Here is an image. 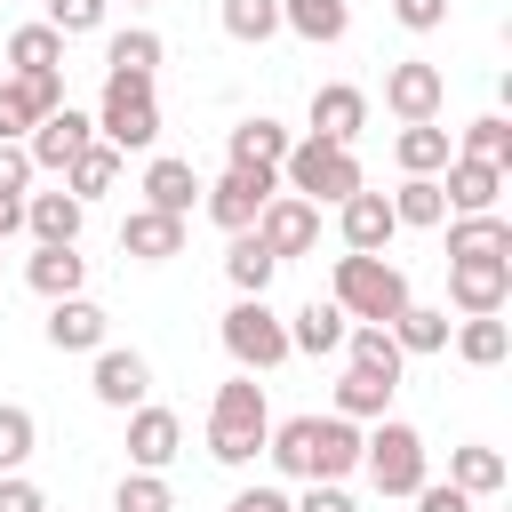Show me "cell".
Listing matches in <instances>:
<instances>
[{
	"label": "cell",
	"instance_id": "cell-23",
	"mask_svg": "<svg viewBox=\"0 0 512 512\" xmlns=\"http://www.w3.org/2000/svg\"><path fill=\"white\" fill-rule=\"evenodd\" d=\"M392 160H400L408 176H440V168L456 160V144H448V128H440V120H416V128H400V136H392Z\"/></svg>",
	"mask_w": 512,
	"mask_h": 512
},
{
	"label": "cell",
	"instance_id": "cell-51",
	"mask_svg": "<svg viewBox=\"0 0 512 512\" xmlns=\"http://www.w3.org/2000/svg\"><path fill=\"white\" fill-rule=\"evenodd\" d=\"M136 8H144V0H136Z\"/></svg>",
	"mask_w": 512,
	"mask_h": 512
},
{
	"label": "cell",
	"instance_id": "cell-17",
	"mask_svg": "<svg viewBox=\"0 0 512 512\" xmlns=\"http://www.w3.org/2000/svg\"><path fill=\"white\" fill-rule=\"evenodd\" d=\"M80 224H88V208L72 192H24V232L40 248H80Z\"/></svg>",
	"mask_w": 512,
	"mask_h": 512
},
{
	"label": "cell",
	"instance_id": "cell-34",
	"mask_svg": "<svg viewBox=\"0 0 512 512\" xmlns=\"http://www.w3.org/2000/svg\"><path fill=\"white\" fill-rule=\"evenodd\" d=\"M448 488H464V496H496L504 488V456L496 448H448Z\"/></svg>",
	"mask_w": 512,
	"mask_h": 512
},
{
	"label": "cell",
	"instance_id": "cell-25",
	"mask_svg": "<svg viewBox=\"0 0 512 512\" xmlns=\"http://www.w3.org/2000/svg\"><path fill=\"white\" fill-rule=\"evenodd\" d=\"M392 200V224H408V232H432V224H448V192H440V176H408L400 192H384Z\"/></svg>",
	"mask_w": 512,
	"mask_h": 512
},
{
	"label": "cell",
	"instance_id": "cell-10",
	"mask_svg": "<svg viewBox=\"0 0 512 512\" xmlns=\"http://www.w3.org/2000/svg\"><path fill=\"white\" fill-rule=\"evenodd\" d=\"M272 192H280V176H264V168H224L216 184H200V208H208L224 232H248Z\"/></svg>",
	"mask_w": 512,
	"mask_h": 512
},
{
	"label": "cell",
	"instance_id": "cell-43",
	"mask_svg": "<svg viewBox=\"0 0 512 512\" xmlns=\"http://www.w3.org/2000/svg\"><path fill=\"white\" fill-rule=\"evenodd\" d=\"M104 8H112V0H48V16H40V24H48L56 40H72V32H96V24H104Z\"/></svg>",
	"mask_w": 512,
	"mask_h": 512
},
{
	"label": "cell",
	"instance_id": "cell-39",
	"mask_svg": "<svg viewBox=\"0 0 512 512\" xmlns=\"http://www.w3.org/2000/svg\"><path fill=\"white\" fill-rule=\"evenodd\" d=\"M32 448H40V424H32V408L0 400V472H24V464H32Z\"/></svg>",
	"mask_w": 512,
	"mask_h": 512
},
{
	"label": "cell",
	"instance_id": "cell-47",
	"mask_svg": "<svg viewBox=\"0 0 512 512\" xmlns=\"http://www.w3.org/2000/svg\"><path fill=\"white\" fill-rule=\"evenodd\" d=\"M392 16H400L408 32H440V24H448V0H392Z\"/></svg>",
	"mask_w": 512,
	"mask_h": 512
},
{
	"label": "cell",
	"instance_id": "cell-32",
	"mask_svg": "<svg viewBox=\"0 0 512 512\" xmlns=\"http://www.w3.org/2000/svg\"><path fill=\"white\" fill-rule=\"evenodd\" d=\"M112 184H120V152H112V144H88V152L64 168V192H72L80 208H88V200H104Z\"/></svg>",
	"mask_w": 512,
	"mask_h": 512
},
{
	"label": "cell",
	"instance_id": "cell-1",
	"mask_svg": "<svg viewBox=\"0 0 512 512\" xmlns=\"http://www.w3.org/2000/svg\"><path fill=\"white\" fill-rule=\"evenodd\" d=\"M264 456L280 464V480H344V472H360V424H344V416H288V424H272Z\"/></svg>",
	"mask_w": 512,
	"mask_h": 512
},
{
	"label": "cell",
	"instance_id": "cell-4",
	"mask_svg": "<svg viewBox=\"0 0 512 512\" xmlns=\"http://www.w3.org/2000/svg\"><path fill=\"white\" fill-rule=\"evenodd\" d=\"M360 464L376 480V496H416L432 480V456H424V432L400 424V416H376V432H360Z\"/></svg>",
	"mask_w": 512,
	"mask_h": 512
},
{
	"label": "cell",
	"instance_id": "cell-41",
	"mask_svg": "<svg viewBox=\"0 0 512 512\" xmlns=\"http://www.w3.org/2000/svg\"><path fill=\"white\" fill-rule=\"evenodd\" d=\"M112 512H176V496H168V480H160V472H120Z\"/></svg>",
	"mask_w": 512,
	"mask_h": 512
},
{
	"label": "cell",
	"instance_id": "cell-5",
	"mask_svg": "<svg viewBox=\"0 0 512 512\" xmlns=\"http://www.w3.org/2000/svg\"><path fill=\"white\" fill-rule=\"evenodd\" d=\"M96 144H112V152H152V144H160V96H152V80L104 72V104H96Z\"/></svg>",
	"mask_w": 512,
	"mask_h": 512
},
{
	"label": "cell",
	"instance_id": "cell-36",
	"mask_svg": "<svg viewBox=\"0 0 512 512\" xmlns=\"http://www.w3.org/2000/svg\"><path fill=\"white\" fill-rule=\"evenodd\" d=\"M400 352H448V312L440 304H408L400 320H384Z\"/></svg>",
	"mask_w": 512,
	"mask_h": 512
},
{
	"label": "cell",
	"instance_id": "cell-2",
	"mask_svg": "<svg viewBox=\"0 0 512 512\" xmlns=\"http://www.w3.org/2000/svg\"><path fill=\"white\" fill-rule=\"evenodd\" d=\"M264 440H272L264 384H256V376H224L216 400H208V456H216V464H256Z\"/></svg>",
	"mask_w": 512,
	"mask_h": 512
},
{
	"label": "cell",
	"instance_id": "cell-9",
	"mask_svg": "<svg viewBox=\"0 0 512 512\" xmlns=\"http://www.w3.org/2000/svg\"><path fill=\"white\" fill-rule=\"evenodd\" d=\"M440 104H448V72H440V64H424V56H400V64L384 72V112H392L400 128H416V120H440Z\"/></svg>",
	"mask_w": 512,
	"mask_h": 512
},
{
	"label": "cell",
	"instance_id": "cell-48",
	"mask_svg": "<svg viewBox=\"0 0 512 512\" xmlns=\"http://www.w3.org/2000/svg\"><path fill=\"white\" fill-rule=\"evenodd\" d=\"M416 512H472V496L448 488V480H424V488H416Z\"/></svg>",
	"mask_w": 512,
	"mask_h": 512
},
{
	"label": "cell",
	"instance_id": "cell-22",
	"mask_svg": "<svg viewBox=\"0 0 512 512\" xmlns=\"http://www.w3.org/2000/svg\"><path fill=\"white\" fill-rule=\"evenodd\" d=\"M280 160H288V128L280 120H240L232 128V168H264V176H280Z\"/></svg>",
	"mask_w": 512,
	"mask_h": 512
},
{
	"label": "cell",
	"instance_id": "cell-14",
	"mask_svg": "<svg viewBox=\"0 0 512 512\" xmlns=\"http://www.w3.org/2000/svg\"><path fill=\"white\" fill-rule=\"evenodd\" d=\"M176 448H184V424H176V408H128V464L136 472H168L176 464Z\"/></svg>",
	"mask_w": 512,
	"mask_h": 512
},
{
	"label": "cell",
	"instance_id": "cell-19",
	"mask_svg": "<svg viewBox=\"0 0 512 512\" xmlns=\"http://www.w3.org/2000/svg\"><path fill=\"white\" fill-rule=\"evenodd\" d=\"M120 256H136V264H168V256H184V224L160 216V208H128V224H120Z\"/></svg>",
	"mask_w": 512,
	"mask_h": 512
},
{
	"label": "cell",
	"instance_id": "cell-7",
	"mask_svg": "<svg viewBox=\"0 0 512 512\" xmlns=\"http://www.w3.org/2000/svg\"><path fill=\"white\" fill-rule=\"evenodd\" d=\"M216 336H224V352L240 360V376H264V368H280V360H288V320H280L264 296H240V304L224 312V328H216Z\"/></svg>",
	"mask_w": 512,
	"mask_h": 512
},
{
	"label": "cell",
	"instance_id": "cell-35",
	"mask_svg": "<svg viewBox=\"0 0 512 512\" xmlns=\"http://www.w3.org/2000/svg\"><path fill=\"white\" fill-rule=\"evenodd\" d=\"M8 72H64V40L48 24H16L8 32Z\"/></svg>",
	"mask_w": 512,
	"mask_h": 512
},
{
	"label": "cell",
	"instance_id": "cell-46",
	"mask_svg": "<svg viewBox=\"0 0 512 512\" xmlns=\"http://www.w3.org/2000/svg\"><path fill=\"white\" fill-rule=\"evenodd\" d=\"M0 192H8V200L32 192V160H24V144H0Z\"/></svg>",
	"mask_w": 512,
	"mask_h": 512
},
{
	"label": "cell",
	"instance_id": "cell-29",
	"mask_svg": "<svg viewBox=\"0 0 512 512\" xmlns=\"http://www.w3.org/2000/svg\"><path fill=\"white\" fill-rule=\"evenodd\" d=\"M272 272H280V264H272V248H264L256 232H232V248H224V280H232L240 296H264V288H272Z\"/></svg>",
	"mask_w": 512,
	"mask_h": 512
},
{
	"label": "cell",
	"instance_id": "cell-42",
	"mask_svg": "<svg viewBox=\"0 0 512 512\" xmlns=\"http://www.w3.org/2000/svg\"><path fill=\"white\" fill-rule=\"evenodd\" d=\"M32 128H40V104L24 96V80H16V72H0V144H24Z\"/></svg>",
	"mask_w": 512,
	"mask_h": 512
},
{
	"label": "cell",
	"instance_id": "cell-15",
	"mask_svg": "<svg viewBox=\"0 0 512 512\" xmlns=\"http://www.w3.org/2000/svg\"><path fill=\"white\" fill-rule=\"evenodd\" d=\"M88 392L104 400V408H144V392H152V368H144V352H120V344H104L96 352V376H88Z\"/></svg>",
	"mask_w": 512,
	"mask_h": 512
},
{
	"label": "cell",
	"instance_id": "cell-24",
	"mask_svg": "<svg viewBox=\"0 0 512 512\" xmlns=\"http://www.w3.org/2000/svg\"><path fill=\"white\" fill-rule=\"evenodd\" d=\"M344 352H352V368H368V376H384V384H400V368H408V352H400L392 328H376V320H352V328H344Z\"/></svg>",
	"mask_w": 512,
	"mask_h": 512
},
{
	"label": "cell",
	"instance_id": "cell-44",
	"mask_svg": "<svg viewBox=\"0 0 512 512\" xmlns=\"http://www.w3.org/2000/svg\"><path fill=\"white\" fill-rule=\"evenodd\" d=\"M288 512H360L344 496V480H304V496H288Z\"/></svg>",
	"mask_w": 512,
	"mask_h": 512
},
{
	"label": "cell",
	"instance_id": "cell-33",
	"mask_svg": "<svg viewBox=\"0 0 512 512\" xmlns=\"http://www.w3.org/2000/svg\"><path fill=\"white\" fill-rule=\"evenodd\" d=\"M448 256H512V224L488 208V216H456L448 224Z\"/></svg>",
	"mask_w": 512,
	"mask_h": 512
},
{
	"label": "cell",
	"instance_id": "cell-20",
	"mask_svg": "<svg viewBox=\"0 0 512 512\" xmlns=\"http://www.w3.org/2000/svg\"><path fill=\"white\" fill-rule=\"evenodd\" d=\"M144 208H160V216L184 224V216L200 208V176H192V160H168V152H160V160L144 168Z\"/></svg>",
	"mask_w": 512,
	"mask_h": 512
},
{
	"label": "cell",
	"instance_id": "cell-37",
	"mask_svg": "<svg viewBox=\"0 0 512 512\" xmlns=\"http://www.w3.org/2000/svg\"><path fill=\"white\" fill-rule=\"evenodd\" d=\"M456 160H488V168H512V120L504 112H480L472 128H464V152Z\"/></svg>",
	"mask_w": 512,
	"mask_h": 512
},
{
	"label": "cell",
	"instance_id": "cell-3",
	"mask_svg": "<svg viewBox=\"0 0 512 512\" xmlns=\"http://www.w3.org/2000/svg\"><path fill=\"white\" fill-rule=\"evenodd\" d=\"M328 304L344 312V320H400L416 296H408V272L400 264H384V256H336V272H328Z\"/></svg>",
	"mask_w": 512,
	"mask_h": 512
},
{
	"label": "cell",
	"instance_id": "cell-21",
	"mask_svg": "<svg viewBox=\"0 0 512 512\" xmlns=\"http://www.w3.org/2000/svg\"><path fill=\"white\" fill-rule=\"evenodd\" d=\"M440 192H448L456 216H488L496 192H504V168H488V160H448V168H440Z\"/></svg>",
	"mask_w": 512,
	"mask_h": 512
},
{
	"label": "cell",
	"instance_id": "cell-49",
	"mask_svg": "<svg viewBox=\"0 0 512 512\" xmlns=\"http://www.w3.org/2000/svg\"><path fill=\"white\" fill-rule=\"evenodd\" d=\"M240 504H248V512H288V496H280V488H240Z\"/></svg>",
	"mask_w": 512,
	"mask_h": 512
},
{
	"label": "cell",
	"instance_id": "cell-18",
	"mask_svg": "<svg viewBox=\"0 0 512 512\" xmlns=\"http://www.w3.org/2000/svg\"><path fill=\"white\" fill-rule=\"evenodd\" d=\"M104 336H112L104 304H88V296H56L48 304V344L56 352H104Z\"/></svg>",
	"mask_w": 512,
	"mask_h": 512
},
{
	"label": "cell",
	"instance_id": "cell-30",
	"mask_svg": "<svg viewBox=\"0 0 512 512\" xmlns=\"http://www.w3.org/2000/svg\"><path fill=\"white\" fill-rule=\"evenodd\" d=\"M344 328H352V320H344L336 304H320V296H312V304L288 320V352H344Z\"/></svg>",
	"mask_w": 512,
	"mask_h": 512
},
{
	"label": "cell",
	"instance_id": "cell-40",
	"mask_svg": "<svg viewBox=\"0 0 512 512\" xmlns=\"http://www.w3.org/2000/svg\"><path fill=\"white\" fill-rule=\"evenodd\" d=\"M224 32L248 40V48H264L280 32V0H224Z\"/></svg>",
	"mask_w": 512,
	"mask_h": 512
},
{
	"label": "cell",
	"instance_id": "cell-50",
	"mask_svg": "<svg viewBox=\"0 0 512 512\" xmlns=\"http://www.w3.org/2000/svg\"><path fill=\"white\" fill-rule=\"evenodd\" d=\"M8 232H24V200H8V192H0V240H8Z\"/></svg>",
	"mask_w": 512,
	"mask_h": 512
},
{
	"label": "cell",
	"instance_id": "cell-6",
	"mask_svg": "<svg viewBox=\"0 0 512 512\" xmlns=\"http://www.w3.org/2000/svg\"><path fill=\"white\" fill-rule=\"evenodd\" d=\"M280 184L296 192V200H352L368 176H360V160L344 152V144H320V136H304V144H288V160H280Z\"/></svg>",
	"mask_w": 512,
	"mask_h": 512
},
{
	"label": "cell",
	"instance_id": "cell-12",
	"mask_svg": "<svg viewBox=\"0 0 512 512\" xmlns=\"http://www.w3.org/2000/svg\"><path fill=\"white\" fill-rule=\"evenodd\" d=\"M88 144H96V120H88V112H72V104H56V112L24 136V160H32V176H40V168H56V176H64Z\"/></svg>",
	"mask_w": 512,
	"mask_h": 512
},
{
	"label": "cell",
	"instance_id": "cell-31",
	"mask_svg": "<svg viewBox=\"0 0 512 512\" xmlns=\"http://www.w3.org/2000/svg\"><path fill=\"white\" fill-rule=\"evenodd\" d=\"M392 392H400V384H384V376H368V368H344V384H336V416H344V424H376V416L392 408Z\"/></svg>",
	"mask_w": 512,
	"mask_h": 512
},
{
	"label": "cell",
	"instance_id": "cell-27",
	"mask_svg": "<svg viewBox=\"0 0 512 512\" xmlns=\"http://www.w3.org/2000/svg\"><path fill=\"white\" fill-rule=\"evenodd\" d=\"M280 24H288L296 40H320V48H328V40L352 32V8H344V0H280Z\"/></svg>",
	"mask_w": 512,
	"mask_h": 512
},
{
	"label": "cell",
	"instance_id": "cell-8",
	"mask_svg": "<svg viewBox=\"0 0 512 512\" xmlns=\"http://www.w3.org/2000/svg\"><path fill=\"white\" fill-rule=\"evenodd\" d=\"M448 304L464 320H488L512 304V256H448Z\"/></svg>",
	"mask_w": 512,
	"mask_h": 512
},
{
	"label": "cell",
	"instance_id": "cell-28",
	"mask_svg": "<svg viewBox=\"0 0 512 512\" xmlns=\"http://www.w3.org/2000/svg\"><path fill=\"white\" fill-rule=\"evenodd\" d=\"M160 56H168V48H160V32H152V24H136V32H112V40H104V72H128V80H152V72H160Z\"/></svg>",
	"mask_w": 512,
	"mask_h": 512
},
{
	"label": "cell",
	"instance_id": "cell-11",
	"mask_svg": "<svg viewBox=\"0 0 512 512\" xmlns=\"http://www.w3.org/2000/svg\"><path fill=\"white\" fill-rule=\"evenodd\" d=\"M248 232L272 248V264H288V256H312V248H320V208H312V200H296V192H272V200H264V216H256Z\"/></svg>",
	"mask_w": 512,
	"mask_h": 512
},
{
	"label": "cell",
	"instance_id": "cell-26",
	"mask_svg": "<svg viewBox=\"0 0 512 512\" xmlns=\"http://www.w3.org/2000/svg\"><path fill=\"white\" fill-rule=\"evenodd\" d=\"M24 280H32L48 304H56V296H80V280H88V256H80V248H32Z\"/></svg>",
	"mask_w": 512,
	"mask_h": 512
},
{
	"label": "cell",
	"instance_id": "cell-13",
	"mask_svg": "<svg viewBox=\"0 0 512 512\" xmlns=\"http://www.w3.org/2000/svg\"><path fill=\"white\" fill-rule=\"evenodd\" d=\"M336 232H344V256H384V240H392L400 224H392V200L360 184L352 200H336Z\"/></svg>",
	"mask_w": 512,
	"mask_h": 512
},
{
	"label": "cell",
	"instance_id": "cell-16",
	"mask_svg": "<svg viewBox=\"0 0 512 512\" xmlns=\"http://www.w3.org/2000/svg\"><path fill=\"white\" fill-rule=\"evenodd\" d=\"M368 128V96L352 88V80H328V88H312V136L320 144H344L352 152V136Z\"/></svg>",
	"mask_w": 512,
	"mask_h": 512
},
{
	"label": "cell",
	"instance_id": "cell-45",
	"mask_svg": "<svg viewBox=\"0 0 512 512\" xmlns=\"http://www.w3.org/2000/svg\"><path fill=\"white\" fill-rule=\"evenodd\" d=\"M0 512H48V496H40L24 472H0Z\"/></svg>",
	"mask_w": 512,
	"mask_h": 512
},
{
	"label": "cell",
	"instance_id": "cell-38",
	"mask_svg": "<svg viewBox=\"0 0 512 512\" xmlns=\"http://www.w3.org/2000/svg\"><path fill=\"white\" fill-rule=\"evenodd\" d=\"M456 352H464L472 368H496V360L512 352V328H504V312H488V320H464V328H456Z\"/></svg>",
	"mask_w": 512,
	"mask_h": 512
}]
</instances>
